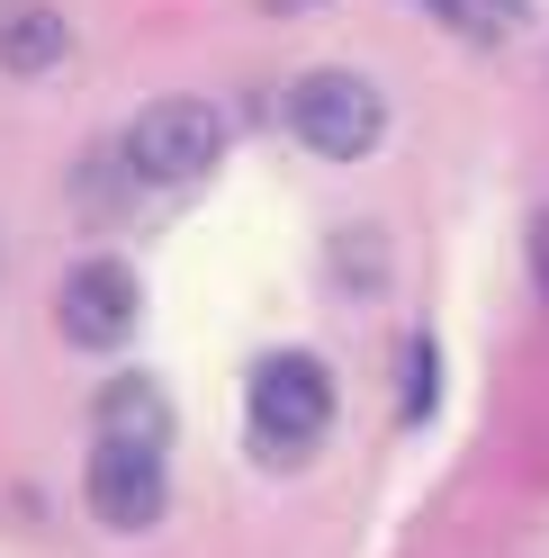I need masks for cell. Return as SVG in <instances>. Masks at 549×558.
Returning <instances> with one entry per match:
<instances>
[{"instance_id": "6da1fadb", "label": "cell", "mask_w": 549, "mask_h": 558, "mask_svg": "<svg viewBox=\"0 0 549 558\" xmlns=\"http://www.w3.org/2000/svg\"><path fill=\"white\" fill-rule=\"evenodd\" d=\"M118 154H126L135 181H154V190H198L217 171V154H225V118L208 109V99L171 90V99H145V109H135Z\"/></svg>"}, {"instance_id": "7a4b0ae2", "label": "cell", "mask_w": 549, "mask_h": 558, "mask_svg": "<svg viewBox=\"0 0 549 558\" xmlns=\"http://www.w3.org/2000/svg\"><path fill=\"white\" fill-rule=\"evenodd\" d=\"M289 135L306 154H325V162H361V154H379V135H388V99H379V82L325 63V73L289 82Z\"/></svg>"}, {"instance_id": "3957f363", "label": "cell", "mask_w": 549, "mask_h": 558, "mask_svg": "<svg viewBox=\"0 0 549 558\" xmlns=\"http://www.w3.org/2000/svg\"><path fill=\"white\" fill-rule=\"evenodd\" d=\"M244 405H253V441L270 460H297V450L333 424V369L316 352H261Z\"/></svg>"}, {"instance_id": "277c9868", "label": "cell", "mask_w": 549, "mask_h": 558, "mask_svg": "<svg viewBox=\"0 0 549 558\" xmlns=\"http://www.w3.org/2000/svg\"><path fill=\"white\" fill-rule=\"evenodd\" d=\"M135 316H145V289H135V270L126 262H82L73 279H63V298H54V325L63 342H82V352H109V342L135 333Z\"/></svg>"}, {"instance_id": "5b68a950", "label": "cell", "mask_w": 549, "mask_h": 558, "mask_svg": "<svg viewBox=\"0 0 549 558\" xmlns=\"http://www.w3.org/2000/svg\"><path fill=\"white\" fill-rule=\"evenodd\" d=\"M90 513L109 532H154L162 505H171V477H162V450H135V441H99L90 450V477H82Z\"/></svg>"}, {"instance_id": "8992f818", "label": "cell", "mask_w": 549, "mask_h": 558, "mask_svg": "<svg viewBox=\"0 0 549 558\" xmlns=\"http://www.w3.org/2000/svg\"><path fill=\"white\" fill-rule=\"evenodd\" d=\"M99 441H135V450H162L171 441V397L154 388L145 369H126V378H109V388H99Z\"/></svg>"}, {"instance_id": "52a82bcc", "label": "cell", "mask_w": 549, "mask_h": 558, "mask_svg": "<svg viewBox=\"0 0 549 558\" xmlns=\"http://www.w3.org/2000/svg\"><path fill=\"white\" fill-rule=\"evenodd\" d=\"M73 54V27L46 0H0V73H54Z\"/></svg>"}, {"instance_id": "ba28073f", "label": "cell", "mask_w": 549, "mask_h": 558, "mask_svg": "<svg viewBox=\"0 0 549 558\" xmlns=\"http://www.w3.org/2000/svg\"><path fill=\"white\" fill-rule=\"evenodd\" d=\"M424 10H432L441 27H460V37H496V27L523 19V0H424Z\"/></svg>"}, {"instance_id": "9c48e42d", "label": "cell", "mask_w": 549, "mask_h": 558, "mask_svg": "<svg viewBox=\"0 0 549 558\" xmlns=\"http://www.w3.org/2000/svg\"><path fill=\"white\" fill-rule=\"evenodd\" d=\"M333 270L352 279V298H369V289H379V234H369V226H352V234L333 243Z\"/></svg>"}, {"instance_id": "30bf717a", "label": "cell", "mask_w": 549, "mask_h": 558, "mask_svg": "<svg viewBox=\"0 0 549 558\" xmlns=\"http://www.w3.org/2000/svg\"><path fill=\"white\" fill-rule=\"evenodd\" d=\"M405 414H432V333H415L405 352Z\"/></svg>"}, {"instance_id": "8fae6325", "label": "cell", "mask_w": 549, "mask_h": 558, "mask_svg": "<svg viewBox=\"0 0 549 558\" xmlns=\"http://www.w3.org/2000/svg\"><path fill=\"white\" fill-rule=\"evenodd\" d=\"M523 253H532V289L549 298V207L532 217V234H523Z\"/></svg>"}]
</instances>
